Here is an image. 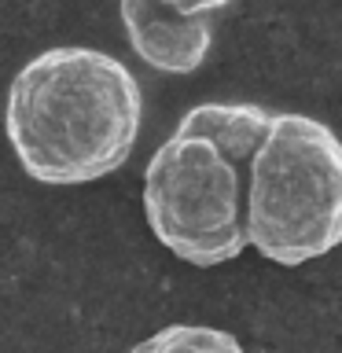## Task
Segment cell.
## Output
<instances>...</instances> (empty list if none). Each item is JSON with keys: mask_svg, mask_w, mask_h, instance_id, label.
I'll return each mask as SVG.
<instances>
[{"mask_svg": "<svg viewBox=\"0 0 342 353\" xmlns=\"http://www.w3.org/2000/svg\"><path fill=\"white\" fill-rule=\"evenodd\" d=\"M143 121L137 74L99 48H48L8 92V140L37 184L103 181L129 162Z\"/></svg>", "mask_w": 342, "mask_h": 353, "instance_id": "1", "label": "cell"}, {"mask_svg": "<svg viewBox=\"0 0 342 353\" xmlns=\"http://www.w3.org/2000/svg\"><path fill=\"white\" fill-rule=\"evenodd\" d=\"M250 247L294 269L342 247V140L309 114H272L250 159Z\"/></svg>", "mask_w": 342, "mask_h": 353, "instance_id": "2", "label": "cell"}, {"mask_svg": "<svg viewBox=\"0 0 342 353\" xmlns=\"http://www.w3.org/2000/svg\"><path fill=\"white\" fill-rule=\"evenodd\" d=\"M250 159L177 121L143 170V217L154 239L195 269L236 261L247 232Z\"/></svg>", "mask_w": 342, "mask_h": 353, "instance_id": "3", "label": "cell"}, {"mask_svg": "<svg viewBox=\"0 0 342 353\" xmlns=\"http://www.w3.org/2000/svg\"><path fill=\"white\" fill-rule=\"evenodd\" d=\"M129 48L159 74H195L214 48V15H181L159 0H118Z\"/></svg>", "mask_w": 342, "mask_h": 353, "instance_id": "4", "label": "cell"}, {"mask_svg": "<svg viewBox=\"0 0 342 353\" xmlns=\"http://www.w3.org/2000/svg\"><path fill=\"white\" fill-rule=\"evenodd\" d=\"M181 121L225 143L239 159H254V151L261 148L265 132L272 125V110L258 103H195L192 110H184Z\"/></svg>", "mask_w": 342, "mask_h": 353, "instance_id": "5", "label": "cell"}, {"mask_svg": "<svg viewBox=\"0 0 342 353\" xmlns=\"http://www.w3.org/2000/svg\"><path fill=\"white\" fill-rule=\"evenodd\" d=\"M129 353H243L239 339L210 324H170L137 342Z\"/></svg>", "mask_w": 342, "mask_h": 353, "instance_id": "6", "label": "cell"}, {"mask_svg": "<svg viewBox=\"0 0 342 353\" xmlns=\"http://www.w3.org/2000/svg\"><path fill=\"white\" fill-rule=\"evenodd\" d=\"M159 4L181 11V15H217V11L232 8L236 0H159Z\"/></svg>", "mask_w": 342, "mask_h": 353, "instance_id": "7", "label": "cell"}]
</instances>
